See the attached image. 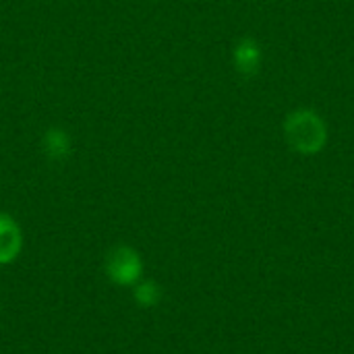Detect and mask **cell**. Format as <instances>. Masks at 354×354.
I'll list each match as a JSON object with an SVG mask.
<instances>
[{"instance_id":"obj_1","label":"cell","mask_w":354,"mask_h":354,"mask_svg":"<svg viewBox=\"0 0 354 354\" xmlns=\"http://www.w3.org/2000/svg\"><path fill=\"white\" fill-rule=\"evenodd\" d=\"M284 131L288 143L301 153H315L326 145V124L311 110H297L288 114Z\"/></svg>"},{"instance_id":"obj_2","label":"cell","mask_w":354,"mask_h":354,"mask_svg":"<svg viewBox=\"0 0 354 354\" xmlns=\"http://www.w3.org/2000/svg\"><path fill=\"white\" fill-rule=\"evenodd\" d=\"M106 274L118 286L137 284L143 274L141 255L133 247H127V245L112 249L106 257Z\"/></svg>"},{"instance_id":"obj_3","label":"cell","mask_w":354,"mask_h":354,"mask_svg":"<svg viewBox=\"0 0 354 354\" xmlns=\"http://www.w3.org/2000/svg\"><path fill=\"white\" fill-rule=\"evenodd\" d=\"M23 247V234L19 224L8 216L0 214V266L12 263Z\"/></svg>"},{"instance_id":"obj_4","label":"cell","mask_w":354,"mask_h":354,"mask_svg":"<svg viewBox=\"0 0 354 354\" xmlns=\"http://www.w3.org/2000/svg\"><path fill=\"white\" fill-rule=\"evenodd\" d=\"M261 62L259 46L251 39H245L234 50V64L241 73H255Z\"/></svg>"},{"instance_id":"obj_5","label":"cell","mask_w":354,"mask_h":354,"mask_svg":"<svg viewBox=\"0 0 354 354\" xmlns=\"http://www.w3.org/2000/svg\"><path fill=\"white\" fill-rule=\"evenodd\" d=\"M68 147H71V143H68L66 133L56 131V129H52V131L46 133V137H44V149L48 151L50 158H64L68 153Z\"/></svg>"},{"instance_id":"obj_6","label":"cell","mask_w":354,"mask_h":354,"mask_svg":"<svg viewBox=\"0 0 354 354\" xmlns=\"http://www.w3.org/2000/svg\"><path fill=\"white\" fill-rule=\"evenodd\" d=\"M160 299H162V288L156 282L145 280V282L135 284V301L141 307H153L160 303Z\"/></svg>"}]
</instances>
